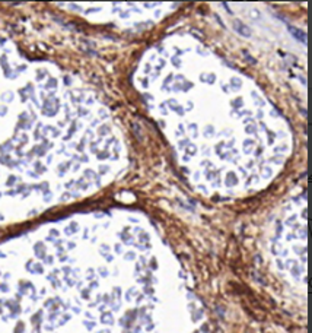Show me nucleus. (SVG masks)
Listing matches in <instances>:
<instances>
[{"mask_svg": "<svg viewBox=\"0 0 312 333\" xmlns=\"http://www.w3.org/2000/svg\"><path fill=\"white\" fill-rule=\"evenodd\" d=\"M238 26H239V31H241L239 34H242L244 37H249V35H251V31H249L245 25H242L241 22H235V28H238Z\"/></svg>", "mask_w": 312, "mask_h": 333, "instance_id": "f257e3e1", "label": "nucleus"}, {"mask_svg": "<svg viewBox=\"0 0 312 333\" xmlns=\"http://www.w3.org/2000/svg\"><path fill=\"white\" fill-rule=\"evenodd\" d=\"M290 31H292V34L295 35V37H298L300 40L302 42H305V34L302 32V31H299V30H295V28H290Z\"/></svg>", "mask_w": 312, "mask_h": 333, "instance_id": "f03ea898", "label": "nucleus"}]
</instances>
